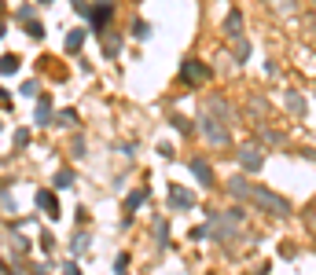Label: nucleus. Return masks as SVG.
<instances>
[{
	"label": "nucleus",
	"instance_id": "7",
	"mask_svg": "<svg viewBox=\"0 0 316 275\" xmlns=\"http://www.w3.org/2000/svg\"><path fill=\"white\" fill-rule=\"evenodd\" d=\"M33 121H37L41 129L55 121V114H52V99H48V96H41V99H37V107H33Z\"/></svg>",
	"mask_w": 316,
	"mask_h": 275
},
{
	"label": "nucleus",
	"instance_id": "33",
	"mask_svg": "<svg viewBox=\"0 0 316 275\" xmlns=\"http://www.w3.org/2000/svg\"><path fill=\"white\" fill-rule=\"evenodd\" d=\"M37 4H52V0H37Z\"/></svg>",
	"mask_w": 316,
	"mask_h": 275
},
{
	"label": "nucleus",
	"instance_id": "17",
	"mask_svg": "<svg viewBox=\"0 0 316 275\" xmlns=\"http://www.w3.org/2000/svg\"><path fill=\"white\" fill-rule=\"evenodd\" d=\"M250 52H254V48H250V41H246V37H239V41H236V52H232V59H236V63H246Z\"/></svg>",
	"mask_w": 316,
	"mask_h": 275
},
{
	"label": "nucleus",
	"instance_id": "24",
	"mask_svg": "<svg viewBox=\"0 0 316 275\" xmlns=\"http://www.w3.org/2000/svg\"><path fill=\"white\" fill-rule=\"evenodd\" d=\"M26 33L30 37H44V26L41 22H26Z\"/></svg>",
	"mask_w": 316,
	"mask_h": 275
},
{
	"label": "nucleus",
	"instance_id": "27",
	"mask_svg": "<svg viewBox=\"0 0 316 275\" xmlns=\"http://www.w3.org/2000/svg\"><path fill=\"white\" fill-rule=\"evenodd\" d=\"M173 125H176V129H180V132H191V121H184V118H176V114H173Z\"/></svg>",
	"mask_w": 316,
	"mask_h": 275
},
{
	"label": "nucleus",
	"instance_id": "4",
	"mask_svg": "<svg viewBox=\"0 0 316 275\" xmlns=\"http://www.w3.org/2000/svg\"><path fill=\"white\" fill-rule=\"evenodd\" d=\"M180 77H184V81H191V84H202V81H210V66H206V63H199V59H184Z\"/></svg>",
	"mask_w": 316,
	"mask_h": 275
},
{
	"label": "nucleus",
	"instance_id": "11",
	"mask_svg": "<svg viewBox=\"0 0 316 275\" xmlns=\"http://www.w3.org/2000/svg\"><path fill=\"white\" fill-rule=\"evenodd\" d=\"M63 44H67V52H70V55H78V52H81V44H85V30H70Z\"/></svg>",
	"mask_w": 316,
	"mask_h": 275
},
{
	"label": "nucleus",
	"instance_id": "15",
	"mask_svg": "<svg viewBox=\"0 0 316 275\" xmlns=\"http://www.w3.org/2000/svg\"><path fill=\"white\" fill-rule=\"evenodd\" d=\"M287 110H291V114H305V96H302V92H287Z\"/></svg>",
	"mask_w": 316,
	"mask_h": 275
},
{
	"label": "nucleus",
	"instance_id": "8",
	"mask_svg": "<svg viewBox=\"0 0 316 275\" xmlns=\"http://www.w3.org/2000/svg\"><path fill=\"white\" fill-rule=\"evenodd\" d=\"M37 209H44L52 220H59V202H55V191H37Z\"/></svg>",
	"mask_w": 316,
	"mask_h": 275
},
{
	"label": "nucleus",
	"instance_id": "28",
	"mask_svg": "<svg viewBox=\"0 0 316 275\" xmlns=\"http://www.w3.org/2000/svg\"><path fill=\"white\" fill-rule=\"evenodd\" d=\"M74 154H78V158L85 154V139H81V136H74Z\"/></svg>",
	"mask_w": 316,
	"mask_h": 275
},
{
	"label": "nucleus",
	"instance_id": "18",
	"mask_svg": "<svg viewBox=\"0 0 316 275\" xmlns=\"http://www.w3.org/2000/svg\"><path fill=\"white\" fill-rule=\"evenodd\" d=\"M15 70H18V55H0V73H4V77H11Z\"/></svg>",
	"mask_w": 316,
	"mask_h": 275
},
{
	"label": "nucleus",
	"instance_id": "21",
	"mask_svg": "<svg viewBox=\"0 0 316 275\" xmlns=\"http://www.w3.org/2000/svg\"><path fill=\"white\" fill-rule=\"evenodd\" d=\"M74 180H78L74 169H59V173H55V187H74Z\"/></svg>",
	"mask_w": 316,
	"mask_h": 275
},
{
	"label": "nucleus",
	"instance_id": "31",
	"mask_svg": "<svg viewBox=\"0 0 316 275\" xmlns=\"http://www.w3.org/2000/svg\"><path fill=\"white\" fill-rule=\"evenodd\" d=\"M63 275H81V268H78V264L70 261V264H63Z\"/></svg>",
	"mask_w": 316,
	"mask_h": 275
},
{
	"label": "nucleus",
	"instance_id": "16",
	"mask_svg": "<svg viewBox=\"0 0 316 275\" xmlns=\"http://www.w3.org/2000/svg\"><path fill=\"white\" fill-rule=\"evenodd\" d=\"M118 52H122V37H118V33H107V41H103V55H107V59H114Z\"/></svg>",
	"mask_w": 316,
	"mask_h": 275
},
{
	"label": "nucleus",
	"instance_id": "22",
	"mask_svg": "<svg viewBox=\"0 0 316 275\" xmlns=\"http://www.w3.org/2000/svg\"><path fill=\"white\" fill-rule=\"evenodd\" d=\"M55 121H59V125H74V121H78V110H59V114H55Z\"/></svg>",
	"mask_w": 316,
	"mask_h": 275
},
{
	"label": "nucleus",
	"instance_id": "3",
	"mask_svg": "<svg viewBox=\"0 0 316 275\" xmlns=\"http://www.w3.org/2000/svg\"><path fill=\"white\" fill-rule=\"evenodd\" d=\"M110 15H114V0H96V7L88 11V26H92L96 33H107Z\"/></svg>",
	"mask_w": 316,
	"mask_h": 275
},
{
	"label": "nucleus",
	"instance_id": "9",
	"mask_svg": "<svg viewBox=\"0 0 316 275\" xmlns=\"http://www.w3.org/2000/svg\"><path fill=\"white\" fill-rule=\"evenodd\" d=\"M191 173H195V180H199L202 187H213V184H217V180H213V173H210V165L202 162V158H195V162H191Z\"/></svg>",
	"mask_w": 316,
	"mask_h": 275
},
{
	"label": "nucleus",
	"instance_id": "25",
	"mask_svg": "<svg viewBox=\"0 0 316 275\" xmlns=\"http://www.w3.org/2000/svg\"><path fill=\"white\" fill-rule=\"evenodd\" d=\"M26 143H30V132L18 129V132H15V147H26Z\"/></svg>",
	"mask_w": 316,
	"mask_h": 275
},
{
	"label": "nucleus",
	"instance_id": "10",
	"mask_svg": "<svg viewBox=\"0 0 316 275\" xmlns=\"http://www.w3.org/2000/svg\"><path fill=\"white\" fill-rule=\"evenodd\" d=\"M225 33L236 37V41L243 37V15H239V11H228V18H225Z\"/></svg>",
	"mask_w": 316,
	"mask_h": 275
},
{
	"label": "nucleus",
	"instance_id": "13",
	"mask_svg": "<svg viewBox=\"0 0 316 275\" xmlns=\"http://www.w3.org/2000/svg\"><path fill=\"white\" fill-rule=\"evenodd\" d=\"M228 191L236 195V198H250V184H246L243 176H232V180H228Z\"/></svg>",
	"mask_w": 316,
	"mask_h": 275
},
{
	"label": "nucleus",
	"instance_id": "1",
	"mask_svg": "<svg viewBox=\"0 0 316 275\" xmlns=\"http://www.w3.org/2000/svg\"><path fill=\"white\" fill-rule=\"evenodd\" d=\"M250 202H254V206H261L265 213H280V216L291 213V202H287L283 195L268 191V187H250Z\"/></svg>",
	"mask_w": 316,
	"mask_h": 275
},
{
	"label": "nucleus",
	"instance_id": "14",
	"mask_svg": "<svg viewBox=\"0 0 316 275\" xmlns=\"http://www.w3.org/2000/svg\"><path fill=\"white\" fill-rule=\"evenodd\" d=\"M147 202V191H133V195H129L125 198V216H133L136 209H140V206Z\"/></svg>",
	"mask_w": 316,
	"mask_h": 275
},
{
	"label": "nucleus",
	"instance_id": "29",
	"mask_svg": "<svg viewBox=\"0 0 316 275\" xmlns=\"http://www.w3.org/2000/svg\"><path fill=\"white\" fill-rule=\"evenodd\" d=\"M22 96H37V81H26L22 84Z\"/></svg>",
	"mask_w": 316,
	"mask_h": 275
},
{
	"label": "nucleus",
	"instance_id": "32",
	"mask_svg": "<svg viewBox=\"0 0 316 275\" xmlns=\"http://www.w3.org/2000/svg\"><path fill=\"white\" fill-rule=\"evenodd\" d=\"M4 33H7V26H4V22H0V37H4Z\"/></svg>",
	"mask_w": 316,
	"mask_h": 275
},
{
	"label": "nucleus",
	"instance_id": "12",
	"mask_svg": "<svg viewBox=\"0 0 316 275\" xmlns=\"http://www.w3.org/2000/svg\"><path fill=\"white\" fill-rule=\"evenodd\" d=\"M88 242H92V235H88V231H78V235H74V239H70V250H74V257H81V253L88 250Z\"/></svg>",
	"mask_w": 316,
	"mask_h": 275
},
{
	"label": "nucleus",
	"instance_id": "20",
	"mask_svg": "<svg viewBox=\"0 0 316 275\" xmlns=\"http://www.w3.org/2000/svg\"><path fill=\"white\" fill-rule=\"evenodd\" d=\"M155 242L158 246H169V224H165V220H155Z\"/></svg>",
	"mask_w": 316,
	"mask_h": 275
},
{
	"label": "nucleus",
	"instance_id": "23",
	"mask_svg": "<svg viewBox=\"0 0 316 275\" xmlns=\"http://www.w3.org/2000/svg\"><path fill=\"white\" fill-rule=\"evenodd\" d=\"M114 275H129V253H118V261H114Z\"/></svg>",
	"mask_w": 316,
	"mask_h": 275
},
{
	"label": "nucleus",
	"instance_id": "19",
	"mask_svg": "<svg viewBox=\"0 0 316 275\" xmlns=\"http://www.w3.org/2000/svg\"><path fill=\"white\" fill-rule=\"evenodd\" d=\"M133 37L136 41H147V37H151V22H147V18H136L133 22Z\"/></svg>",
	"mask_w": 316,
	"mask_h": 275
},
{
	"label": "nucleus",
	"instance_id": "30",
	"mask_svg": "<svg viewBox=\"0 0 316 275\" xmlns=\"http://www.w3.org/2000/svg\"><path fill=\"white\" fill-rule=\"evenodd\" d=\"M11 246H15L18 253H22V250H26V239H22V235H11Z\"/></svg>",
	"mask_w": 316,
	"mask_h": 275
},
{
	"label": "nucleus",
	"instance_id": "5",
	"mask_svg": "<svg viewBox=\"0 0 316 275\" xmlns=\"http://www.w3.org/2000/svg\"><path fill=\"white\" fill-rule=\"evenodd\" d=\"M239 165H243L246 173H257V169L265 165V154L257 147H243V150H239Z\"/></svg>",
	"mask_w": 316,
	"mask_h": 275
},
{
	"label": "nucleus",
	"instance_id": "2",
	"mask_svg": "<svg viewBox=\"0 0 316 275\" xmlns=\"http://www.w3.org/2000/svg\"><path fill=\"white\" fill-rule=\"evenodd\" d=\"M199 129H202V136H206V143H213V147H225V143H228V129L217 125V118H213L210 110H202Z\"/></svg>",
	"mask_w": 316,
	"mask_h": 275
},
{
	"label": "nucleus",
	"instance_id": "26",
	"mask_svg": "<svg viewBox=\"0 0 316 275\" xmlns=\"http://www.w3.org/2000/svg\"><path fill=\"white\" fill-rule=\"evenodd\" d=\"M18 18H22V22H33V7H30V4L18 7Z\"/></svg>",
	"mask_w": 316,
	"mask_h": 275
},
{
	"label": "nucleus",
	"instance_id": "6",
	"mask_svg": "<svg viewBox=\"0 0 316 275\" xmlns=\"http://www.w3.org/2000/svg\"><path fill=\"white\" fill-rule=\"evenodd\" d=\"M169 206H173V209H191V206H195V195L184 191L180 184H173L169 187Z\"/></svg>",
	"mask_w": 316,
	"mask_h": 275
}]
</instances>
